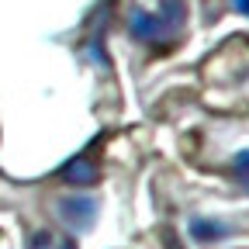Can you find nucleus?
<instances>
[{
  "instance_id": "nucleus-5",
  "label": "nucleus",
  "mask_w": 249,
  "mask_h": 249,
  "mask_svg": "<svg viewBox=\"0 0 249 249\" xmlns=\"http://www.w3.org/2000/svg\"><path fill=\"white\" fill-rule=\"evenodd\" d=\"M229 177L242 187V191L249 194V149H242V152H235L232 156V166H229Z\"/></svg>"
},
{
  "instance_id": "nucleus-2",
  "label": "nucleus",
  "mask_w": 249,
  "mask_h": 249,
  "mask_svg": "<svg viewBox=\"0 0 249 249\" xmlns=\"http://www.w3.org/2000/svg\"><path fill=\"white\" fill-rule=\"evenodd\" d=\"M59 218L66 225H73L76 232H87L97 218V201L93 197H62L59 201Z\"/></svg>"
},
{
  "instance_id": "nucleus-1",
  "label": "nucleus",
  "mask_w": 249,
  "mask_h": 249,
  "mask_svg": "<svg viewBox=\"0 0 249 249\" xmlns=\"http://www.w3.org/2000/svg\"><path fill=\"white\" fill-rule=\"evenodd\" d=\"M187 24V0H160V11H132L128 14V35L149 49H170Z\"/></svg>"
},
{
  "instance_id": "nucleus-3",
  "label": "nucleus",
  "mask_w": 249,
  "mask_h": 249,
  "mask_svg": "<svg viewBox=\"0 0 249 249\" xmlns=\"http://www.w3.org/2000/svg\"><path fill=\"white\" fill-rule=\"evenodd\" d=\"M59 177L66 180L70 187H93L101 180V170H97V163L90 160V152H80V156H73V160L59 170Z\"/></svg>"
},
{
  "instance_id": "nucleus-7",
  "label": "nucleus",
  "mask_w": 249,
  "mask_h": 249,
  "mask_svg": "<svg viewBox=\"0 0 249 249\" xmlns=\"http://www.w3.org/2000/svg\"><path fill=\"white\" fill-rule=\"evenodd\" d=\"M232 7H235L239 14H246V18H249V0H232Z\"/></svg>"
},
{
  "instance_id": "nucleus-4",
  "label": "nucleus",
  "mask_w": 249,
  "mask_h": 249,
  "mask_svg": "<svg viewBox=\"0 0 249 249\" xmlns=\"http://www.w3.org/2000/svg\"><path fill=\"white\" fill-rule=\"evenodd\" d=\"M232 229L225 222H218V218H194L191 222V235L194 242H218V239H225Z\"/></svg>"
},
{
  "instance_id": "nucleus-6",
  "label": "nucleus",
  "mask_w": 249,
  "mask_h": 249,
  "mask_svg": "<svg viewBox=\"0 0 249 249\" xmlns=\"http://www.w3.org/2000/svg\"><path fill=\"white\" fill-rule=\"evenodd\" d=\"M31 249H76V242L73 239H52L49 232H42V235L31 239Z\"/></svg>"
}]
</instances>
